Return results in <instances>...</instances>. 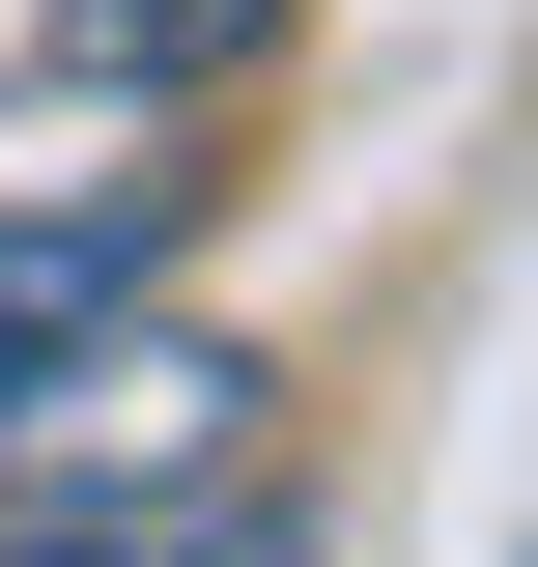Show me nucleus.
<instances>
[{"instance_id":"obj_1","label":"nucleus","mask_w":538,"mask_h":567,"mask_svg":"<svg viewBox=\"0 0 538 567\" xmlns=\"http://www.w3.org/2000/svg\"><path fill=\"white\" fill-rule=\"evenodd\" d=\"M170 199H0V398H58V341H114Z\"/></svg>"},{"instance_id":"obj_2","label":"nucleus","mask_w":538,"mask_h":567,"mask_svg":"<svg viewBox=\"0 0 538 567\" xmlns=\"http://www.w3.org/2000/svg\"><path fill=\"white\" fill-rule=\"evenodd\" d=\"M283 0H29V85H85V114H142V85H227Z\"/></svg>"},{"instance_id":"obj_4","label":"nucleus","mask_w":538,"mask_h":567,"mask_svg":"<svg viewBox=\"0 0 538 567\" xmlns=\"http://www.w3.org/2000/svg\"><path fill=\"white\" fill-rule=\"evenodd\" d=\"M0 567H114V539H85V511H58V539H0Z\"/></svg>"},{"instance_id":"obj_3","label":"nucleus","mask_w":538,"mask_h":567,"mask_svg":"<svg viewBox=\"0 0 538 567\" xmlns=\"http://www.w3.org/2000/svg\"><path fill=\"white\" fill-rule=\"evenodd\" d=\"M170 567H312V511H199V539H170Z\"/></svg>"}]
</instances>
